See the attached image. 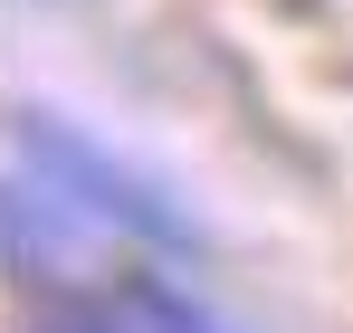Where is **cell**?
Listing matches in <instances>:
<instances>
[{
    "label": "cell",
    "mask_w": 353,
    "mask_h": 333,
    "mask_svg": "<svg viewBox=\"0 0 353 333\" xmlns=\"http://www.w3.org/2000/svg\"><path fill=\"white\" fill-rule=\"evenodd\" d=\"M172 333H210V324H201V314H181V324H172Z\"/></svg>",
    "instance_id": "cell-1"
}]
</instances>
